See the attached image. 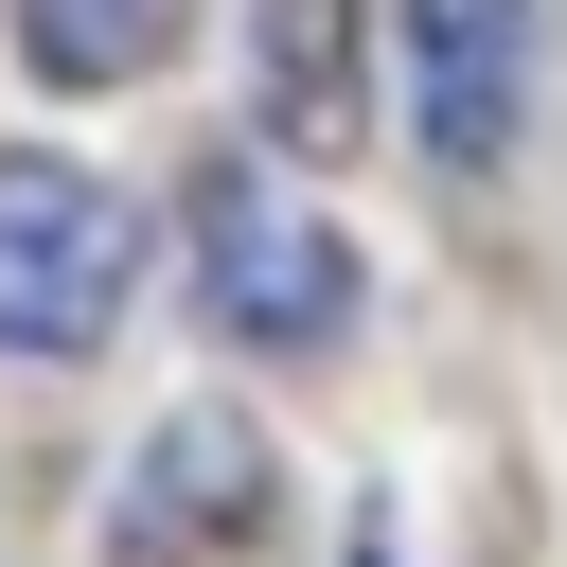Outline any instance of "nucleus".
I'll return each instance as SVG.
<instances>
[{"mask_svg": "<svg viewBox=\"0 0 567 567\" xmlns=\"http://www.w3.org/2000/svg\"><path fill=\"white\" fill-rule=\"evenodd\" d=\"M248 89L284 159H354V0H248Z\"/></svg>", "mask_w": 567, "mask_h": 567, "instance_id": "39448f33", "label": "nucleus"}, {"mask_svg": "<svg viewBox=\"0 0 567 567\" xmlns=\"http://www.w3.org/2000/svg\"><path fill=\"white\" fill-rule=\"evenodd\" d=\"M124 266L142 230L89 159H0V354H89L124 319Z\"/></svg>", "mask_w": 567, "mask_h": 567, "instance_id": "f257e3e1", "label": "nucleus"}, {"mask_svg": "<svg viewBox=\"0 0 567 567\" xmlns=\"http://www.w3.org/2000/svg\"><path fill=\"white\" fill-rule=\"evenodd\" d=\"M18 53H35V71H71V89L159 71V53H177V0H18Z\"/></svg>", "mask_w": 567, "mask_h": 567, "instance_id": "423d86ee", "label": "nucleus"}, {"mask_svg": "<svg viewBox=\"0 0 567 567\" xmlns=\"http://www.w3.org/2000/svg\"><path fill=\"white\" fill-rule=\"evenodd\" d=\"M266 514V443L230 425V408H177L159 443H142V478H124V532L142 549H230Z\"/></svg>", "mask_w": 567, "mask_h": 567, "instance_id": "20e7f679", "label": "nucleus"}, {"mask_svg": "<svg viewBox=\"0 0 567 567\" xmlns=\"http://www.w3.org/2000/svg\"><path fill=\"white\" fill-rule=\"evenodd\" d=\"M514 89H532V0H408V124L443 177L514 159Z\"/></svg>", "mask_w": 567, "mask_h": 567, "instance_id": "7ed1b4c3", "label": "nucleus"}, {"mask_svg": "<svg viewBox=\"0 0 567 567\" xmlns=\"http://www.w3.org/2000/svg\"><path fill=\"white\" fill-rule=\"evenodd\" d=\"M195 266H213V319L266 337V354H319V337L354 319V248H337L319 213H284L266 177H213V195H195Z\"/></svg>", "mask_w": 567, "mask_h": 567, "instance_id": "f03ea898", "label": "nucleus"}]
</instances>
